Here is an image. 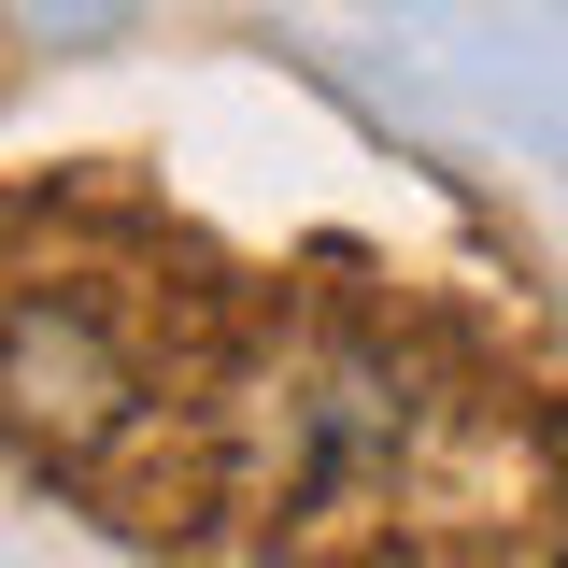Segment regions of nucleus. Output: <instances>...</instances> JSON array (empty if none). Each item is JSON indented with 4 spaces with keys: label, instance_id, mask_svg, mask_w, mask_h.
Returning <instances> with one entry per match:
<instances>
[{
    "label": "nucleus",
    "instance_id": "nucleus-1",
    "mask_svg": "<svg viewBox=\"0 0 568 568\" xmlns=\"http://www.w3.org/2000/svg\"><path fill=\"white\" fill-rule=\"evenodd\" d=\"M129 413H142V369H129V342H114L85 298H14V313H0V426H14V440L100 455Z\"/></svg>",
    "mask_w": 568,
    "mask_h": 568
},
{
    "label": "nucleus",
    "instance_id": "nucleus-2",
    "mask_svg": "<svg viewBox=\"0 0 568 568\" xmlns=\"http://www.w3.org/2000/svg\"><path fill=\"white\" fill-rule=\"evenodd\" d=\"M555 568H568V555H555Z\"/></svg>",
    "mask_w": 568,
    "mask_h": 568
}]
</instances>
